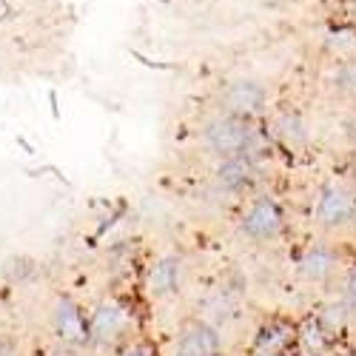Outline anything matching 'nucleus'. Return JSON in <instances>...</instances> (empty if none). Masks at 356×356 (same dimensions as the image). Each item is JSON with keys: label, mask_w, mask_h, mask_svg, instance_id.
<instances>
[{"label": "nucleus", "mask_w": 356, "mask_h": 356, "mask_svg": "<svg viewBox=\"0 0 356 356\" xmlns=\"http://www.w3.org/2000/svg\"><path fill=\"white\" fill-rule=\"evenodd\" d=\"M350 350H353V353H356V342H353V348H350Z\"/></svg>", "instance_id": "11"}, {"label": "nucleus", "mask_w": 356, "mask_h": 356, "mask_svg": "<svg viewBox=\"0 0 356 356\" xmlns=\"http://www.w3.org/2000/svg\"><path fill=\"white\" fill-rule=\"evenodd\" d=\"M308 217L322 236H339L356 228V188L342 180H328L311 194Z\"/></svg>", "instance_id": "3"}, {"label": "nucleus", "mask_w": 356, "mask_h": 356, "mask_svg": "<svg viewBox=\"0 0 356 356\" xmlns=\"http://www.w3.org/2000/svg\"><path fill=\"white\" fill-rule=\"evenodd\" d=\"M211 180L217 191H225L236 200L248 197L251 191L262 188V157H234V160H217Z\"/></svg>", "instance_id": "6"}, {"label": "nucleus", "mask_w": 356, "mask_h": 356, "mask_svg": "<svg viewBox=\"0 0 356 356\" xmlns=\"http://www.w3.org/2000/svg\"><path fill=\"white\" fill-rule=\"evenodd\" d=\"M262 106H265L262 86L254 83V80H236V83H231L225 88L220 111H228V114H236V117H245V120H254V117L262 111Z\"/></svg>", "instance_id": "9"}, {"label": "nucleus", "mask_w": 356, "mask_h": 356, "mask_svg": "<svg viewBox=\"0 0 356 356\" xmlns=\"http://www.w3.org/2000/svg\"><path fill=\"white\" fill-rule=\"evenodd\" d=\"M236 231L251 245H277L291 231V214L280 194L257 188L240 200L236 209Z\"/></svg>", "instance_id": "1"}, {"label": "nucleus", "mask_w": 356, "mask_h": 356, "mask_svg": "<svg viewBox=\"0 0 356 356\" xmlns=\"http://www.w3.org/2000/svg\"><path fill=\"white\" fill-rule=\"evenodd\" d=\"M337 288V305L342 314H348L350 319H356V262H348L342 274L334 280Z\"/></svg>", "instance_id": "10"}, {"label": "nucleus", "mask_w": 356, "mask_h": 356, "mask_svg": "<svg viewBox=\"0 0 356 356\" xmlns=\"http://www.w3.org/2000/svg\"><path fill=\"white\" fill-rule=\"evenodd\" d=\"M251 356H296L300 353V328L282 316L265 319L254 331Z\"/></svg>", "instance_id": "7"}, {"label": "nucleus", "mask_w": 356, "mask_h": 356, "mask_svg": "<svg viewBox=\"0 0 356 356\" xmlns=\"http://www.w3.org/2000/svg\"><path fill=\"white\" fill-rule=\"evenodd\" d=\"M222 353H225L222 331L209 316L186 319L177 328L168 350V356H222Z\"/></svg>", "instance_id": "5"}, {"label": "nucleus", "mask_w": 356, "mask_h": 356, "mask_svg": "<svg viewBox=\"0 0 356 356\" xmlns=\"http://www.w3.org/2000/svg\"><path fill=\"white\" fill-rule=\"evenodd\" d=\"M200 143L214 160L234 157H262V134L254 129V120L217 111L200 126Z\"/></svg>", "instance_id": "2"}, {"label": "nucleus", "mask_w": 356, "mask_h": 356, "mask_svg": "<svg viewBox=\"0 0 356 356\" xmlns=\"http://www.w3.org/2000/svg\"><path fill=\"white\" fill-rule=\"evenodd\" d=\"M191 280V265L180 254H165L152 268V293L157 300H177Z\"/></svg>", "instance_id": "8"}, {"label": "nucleus", "mask_w": 356, "mask_h": 356, "mask_svg": "<svg viewBox=\"0 0 356 356\" xmlns=\"http://www.w3.org/2000/svg\"><path fill=\"white\" fill-rule=\"evenodd\" d=\"M345 259L339 245H334L331 236H316L308 240L293 257V271L305 285H334V280L342 274Z\"/></svg>", "instance_id": "4"}]
</instances>
